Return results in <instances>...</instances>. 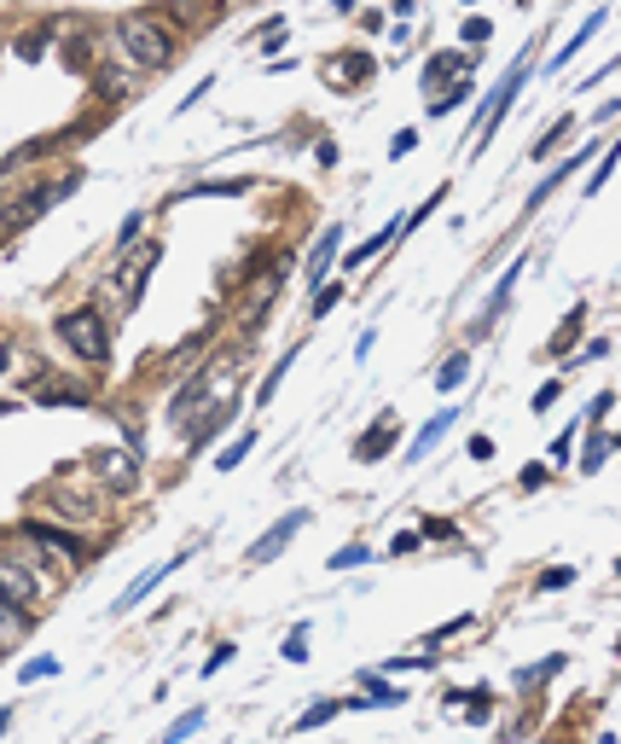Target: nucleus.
<instances>
[{"label":"nucleus","instance_id":"obj_1","mask_svg":"<svg viewBox=\"0 0 621 744\" xmlns=\"http://www.w3.org/2000/svg\"><path fill=\"white\" fill-rule=\"evenodd\" d=\"M117 41H123V53L134 64H151V71H169V64H175V35L157 24L151 12H128L117 24Z\"/></svg>","mask_w":621,"mask_h":744},{"label":"nucleus","instance_id":"obj_2","mask_svg":"<svg viewBox=\"0 0 621 744\" xmlns=\"http://www.w3.org/2000/svg\"><path fill=\"white\" fill-rule=\"evenodd\" d=\"M59 337H64V349H71L76 360H87V367H105L110 360V326H105L99 308L59 314Z\"/></svg>","mask_w":621,"mask_h":744},{"label":"nucleus","instance_id":"obj_3","mask_svg":"<svg viewBox=\"0 0 621 744\" xmlns=\"http://www.w3.org/2000/svg\"><path fill=\"white\" fill-rule=\"evenodd\" d=\"M157 244H140V251H128L123 262H117V274H110V285H117V308H134L140 303V291H146V274L157 268Z\"/></svg>","mask_w":621,"mask_h":744},{"label":"nucleus","instance_id":"obj_4","mask_svg":"<svg viewBox=\"0 0 621 744\" xmlns=\"http://www.w3.org/2000/svg\"><path fill=\"white\" fill-rule=\"evenodd\" d=\"M59 198H71V180H48V187H35L30 198H18V205L0 210V228H30L35 216H48Z\"/></svg>","mask_w":621,"mask_h":744},{"label":"nucleus","instance_id":"obj_5","mask_svg":"<svg viewBox=\"0 0 621 744\" xmlns=\"http://www.w3.org/2000/svg\"><path fill=\"white\" fill-rule=\"evenodd\" d=\"M303 524H308V512H303V506H296V512H285L280 524H273V530H267V535L256 541V547L244 553V565H250V570H256V565H273V558H280V553L291 547V535L303 530Z\"/></svg>","mask_w":621,"mask_h":744},{"label":"nucleus","instance_id":"obj_6","mask_svg":"<svg viewBox=\"0 0 621 744\" xmlns=\"http://www.w3.org/2000/svg\"><path fill=\"white\" fill-rule=\"evenodd\" d=\"M41 501H48L59 517H71V524H94V517H99V501H94V494H82V489H71V483H48V494H41Z\"/></svg>","mask_w":621,"mask_h":744},{"label":"nucleus","instance_id":"obj_7","mask_svg":"<svg viewBox=\"0 0 621 744\" xmlns=\"http://www.w3.org/2000/svg\"><path fill=\"white\" fill-rule=\"evenodd\" d=\"M523 76H528V64H512V71H505V82L494 87V105H488V117L476 123V140L488 146L494 140V128H499V117L505 111H512V99H517V87H523Z\"/></svg>","mask_w":621,"mask_h":744},{"label":"nucleus","instance_id":"obj_8","mask_svg":"<svg viewBox=\"0 0 621 744\" xmlns=\"http://www.w3.org/2000/svg\"><path fill=\"white\" fill-rule=\"evenodd\" d=\"M87 465H99V483H110L117 494H134V460L128 454H110V448H99V454H87Z\"/></svg>","mask_w":621,"mask_h":744},{"label":"nucleus","instance_id":"obj_9","mask_svg":"<svg viewBox=\"0 0 621 744\" xmlns=\"http://www.w3.org/2000/svg\"><path fill=\"white\" fill-rule=\"evenodd\" d=\"M30 541L53 558V565H82V541L59 535V530H48V524H30Z\"/></svg>","mask_w":621,"mask_h":744},{"label":"nucleus","instance_id":"obj_10","mask_svg":"<svg viewBox=\"0 0 621 744\" xmlns=\"http://www.w3.org/2000/svg\"><path fill=\"white\" fill-rule=\"evenodd\" d=\"M396 437H401V431H396V413H383V419L372 425V431H366V437L355 442V460H383L389 448H396Z\"/></svg>","mask_w":621,"mask_h":744},{"label":"nucleus","instance_id":"obj_11","mask_svg":"<svg viewBox=\"0 0 621 744\" xmlns=\"http://www.w3.org/2000/svg\"><path fill=\"white\" fill-rule=\"evenodd\" d=\"M465 71H471V53H435V59L424 64V87L435 94L442 82H465Z\"/></svg>","mask_w":621,"mask_h":744},{"label":"nucleus","instance_id":"obj_12","mask_svg":"<svg viewBox=\"0 0 621 744\" xmlns=\"http://www.w3.org/2000/svg\"><path fill=\"white\" fill-rule=\"evenodd\" d=\"M0 599H7V605H18V611H24V605L35 599V576H30L24 565H0Z\"/></svg>","mask_w":621,"mask_h":744},{"label":"nucleus","instance_id":"obj_13","mask_svg":"<svg viewBox=\"0 0 621 744\" xmlns=\"http://www.w3.org/2000/svg\"><path fill=\"white\" fill-rule=\"evenodd\" d=\"M366 76H372V59H366V53H349V59L326 64V82H331V87H360Z\"/></svg>","mask_w":621,"mask_h":744},{"label":"nucleus","instance_id":"obj_14","mask_svg":"<svg viewBox=\"0 0 621 744\" xmlns=\"http://www.w3.org/2000/svg\"><path fill=\"white\" fill-rule=\"evenodd\" d=\"M180 565H187V553H180V558H169V565H157V570H146L140 581H128V594L117 599V611H134V605H140V599H146V594L157 588V581H164L169 570H180Z\"/></svg>","mask_w":621,"mask_h":744},{"label":"nucleus","instance_id":"obj_15","mask_svg":"<svg viewBox=\"0 0 621 744\" xmlns=\"http://www.w3.org/2000/svg\"><path fill=\"white\" fill-rule=\"evenodd\" d=\"M337 239H343V228H326L314 239V251H308V280L314 285H326V268H331V256H337Z\"/></svg>","mask_w":621,"mask_h":744},{"label":"nucleus","instance_id":"obj_16","mask_svg":"<svg viewBox=\"0 0 621 744\" xmlns=\"http://www.w3.org/2000/svg\"><path fill=\"white\" fill-rule=\"evenodd\" d=\"M24 628H30V617L18 611V605H7V599H0V651H12L18 640H24Z\"/></svg>","mask_w":621,"mask_h":744},{"label":"nucleus","instance_id":"obj_17","mask_svg":"<svg viewBox=\"0 0 621 744\" xmlns=\"http://www.w3.org/2000/svg\"><path fill=\"white\" fill-rule=\"evenodd\" d=\"M453 419H459L453 408H442V413H435V419L424 425V431H419V442H412V460H424V454H430V448H435V442H442V437H448V425H453Z\"/></svg>","mask_w":621,"mask_h":744},{"label":"nucleus","instance_id":"obj_18","mask_svg":"<svg viewBox=\"0 0 621 744\" xmlns=\"http://www.w3.org/2000/svg\"><path fill=\"white\" fill-rule=\"evenodd\" d=\"M581 321H587V308H581V303H575V308L564 314V326H558V332H551V355H564V349L575 344V332H581Z\"/></svg>","mask_w":621,"mask_h":744},{"label":"nucleus","instance_id":"obj_19","mask_svg":"<svg viewBox=\"0 0 621 744\" xmlns=\"http://www.w3.org/2000/svg\"><path fill=\"white\" fill-rule=\"evenodd\" d=\"M337 710H343V698H319L314 710H303V715H296V733H308V727H319V721H331Z\"/></svg>","mask_w":621,"mask_h":744},{"label":"nucleus","instance_id":"obj_20","mask_svg":"<svg viewBox=\"0 0 621 744\" xmlns=\"http://www.w3.org/2000/svg\"><path fill=\"white\" fill-rule=\"evenodd\" d=\"M250 448H256V431H244V437H239L233 448H227V454L215 460V471H239V465L250 460Z\"/></svg>","mask_w":621,"mask_h":744},{"label":"nucleus","instance_id":"obj_21","mask_svg":"<svg viewBox=\"0 0 621 744\" xmlns=\"http://www.w3.org/2000/svg\"><path fill=\"white\" fill-rule=\"evenodd\" d=\"M396 233H401V221H389V228H383V233H372V239H366V244H360V251H355L349 262H366V256H378V251H383V244H396Z\"/></svg>","mask_w":621,"mask_h":744},{"label":"nucleus","instance_id":"obj_22","mask_svg":"<svg viewBox=\"0 0 621 744\" xmlns=\"http://www.w3.org/2000/svg\"><path fill=\"white\" fill-rule=\"evenodd\" d=\"M435 385H442V390H459V385H465V355H448L442 373H435Z\"/></svg>","mask_w":621,"mask_h":744},{"label":"nucleus","instance_id":"obj_23","mask_svg":"<svg viewBox=\"0 0 621 744\" xmlns=\"http://www.w3.org/2000/svg\"><path fill=\"white\" fill-rule=\"evenodd\" d=\"M198 727H203V710H192V715H180V721H175V727H169L164 738H157V744H180V738H192Z\"/></svg>","mask_w":621,"mask_h":744},{"label":"nucleus","instance_id":"obj_24","mask_svg":"<svg viewBox=\"0 0 621 744\" xmlns=\"http://www.w3.org/2000/svg\"><path fill=\"white\" fill-rule=\"evenodd\" d=\"M610 448H615V437H592V442H587V454H581V471H598V465L610 460Z\"/></svg>","mask_w":621,"mask_h":744},{"label":"nucleus","instance_id":"obj_25","mask_svg":"<svg viewBox=\"0 0 621 744\" xmlns=\"http://www.w3.org/2000/svg\"><path fill=\"white\" fill-rule=\"evenodd\" d=\"M291 360H296V355H280V367H273V373L262 378V390H256V401H273V390H280V378L291 373Z\"/></svg>","mask_w":621,"mask_h":744},{"label":"nucleus","instance_id":"obj_26","mask_svg":"<svg viewBox=\"0 0 621 744\" xmlns=\"http://www.w3.org/2000/svg\"><path fill=\"white\" fill-rule=\"evenodd\" d=\"M280 658H285V663H303V658H308V628H296V635L280 646Z\"/></svg>","mask_w":621,"mask_h":744},{"label":"nucleus","instance_id":"obj_27","mask_svg":"<svg viewBox=\"0 0 621 744\" xmlns=\"http://www.w3.org/2000/svg\"><path fill=\"white\" fill-rule=\"evenodd\" d=\"M53 669H59V658H35V663H24V669H18V681H48Z\"/></svg>","mask_w":621,"mask_h":744},{"label":"nucleus","instance_id":"obj_28","mask_svg":"<svg viewBox=\"0 0 621 744\" xmlns=\"http://www.w3.org/2000/svg\"><path fill=\"white\" fill-rule=\"evenodd\" d=\"M355 565H366V547H337L331 553V570H355Z\"/></svg>","mask_w":621,"mask_h":744},{"label":"nucleus","instance_id":"obj_29","mask_svg":"<svg viewBox=\"0 0 621 744\" xmlns=\"http://www.w3.org/2000/svg\"><path fill=\"white\" fill-rule=\"evenodd\" d=\"M337 297H343V285H331V280H326V291L314 297V321H319V314H331V308H337Z\"/></svg>","mask_w":621,"mask_h":744},{"label":"nucleus","instance_id":"obj_30","mask_svg":"<svg viewBox=\"0 0 621 744\" xmlns=\"http://www.w3.org/2000/svg\"><path fill=\"white\" fill-rule=\"evenodd\" d=\"M517 483H523V494H528V489H540V483H546V465H523V478H517Z\"/></svg>","mask_w":621,"mask_h":744},{"label":"nucleus","instance_id":"obj_31","mask_svg":"<svg viewBox=\"0 0 621 744\" xmlns=\"http://www.w3.org/2000/svg\"><path fill=\"white\" fill-rule=\"evenodd\" d=\"M412 146H419V140H412V128H401V134H396V146H389V157H407Z\"/></svg>","mask_w":621,"mask_h":744},{"label":"nucleus","instance_id":"obj_32","mask_svg":"<svg viewBox=\"0 0 621 744\" xmlns=\"http://www.w3.org/2000/svg\"><path fill=\"white\" fill-rule=\"evenodd\" d=\"M465 41H488V24H482V18H465Z\"/></svg>","mask_w":621,"mask_h":744},{"label":"nucleus","instance_id":"obj_33","mask_svg":"<svg viewBox=\"0 0 621 744\" xmlns=\"http://www.w3.org/2000/svg\"><path fill=\"white\" fill-rule=\"evenodd\" d=\"M7 727H12V710H7V704H0V733H7Z\"/></svg>","mask_w":621,"mask_h":744},{"label":"nucleus","instance_id":"obj_34","mask_svg":"<svg viewBox=\"0 0 621 744\" xmlns=\"http://www.w3.org/2000/svg\"><path fill=\"white\" fill-rule=\"evenodd\" d=\"M0 360H7V344H0Z\"/></svg>","mask_w":621,"mask_h":744}]
</instances>
